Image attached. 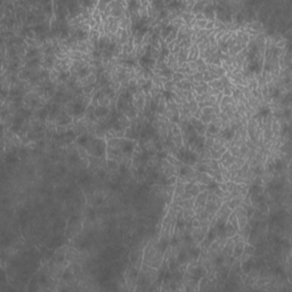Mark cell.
Here are the masks:
<instances>
[{"mask_svg":"<svg viewBox=\"0 0 292 292\" xmlns=\"http://www.w3.org/2000/svg\"><path fill=\"white\" fill-rule=\"evenodd\" d=\"M187 192H188V193H189V194H191V195H192L193 198H195V196H196V195H198V194L200 193V191H199V187H198L196 183L194 184V186H193V187H192V188H191L189 191H187Z\"/></svg>","mask_w":292,"mask_h":292,"instance_id":"obj_21","label":"cell"},{"mask_svg":"<svg viewBox=\"0 0 292 292\" xmlns=\"http://www.w3.org/2000/svg\"><path fill=\"white\" fill-rule=\"evenodd\" d=\"M166 160H167V161L169 162L170 164H173V163L176 162V160H177V159H176V156H175V155H172V154L168 153V154H167V156H166Z\"/></svg>","mask_w":292,"mask_h":292,"instance_id":"obj_24","label":"cell"},{"mask_svg":"<svg viewBox=\"0 0 292 292\" xmlns=\"http://www.w3.org/2000/svg\"><path fill=\"white\" fill-rule=\"evenodd\" d=\"M199 120H200L203 124L208 126V124H210V123H211V115H204V114H202Z\"/></svg>","mask_w":292,"mask_h":292,"instance_id":"obj_19","label":"cell"},{"mask_svg":"<svg viewBox=\"0 0 292 292\" xmlns=\"http://www.w3.org/2000/svg\"><path fill=\"white\" fill-rule=\"evenodd\" d=\"M196 185H198V187H199V191H200V193H201V192H205V191H208V189H207V185L201 184V183H196Z\"/></svg>","mask_w":292,"mask_h":292,"instance_id":"obj_29","label":"cell"},{"mask_svg":"<svg viewBox=\"0 0 292 292\" xmlns=\"http://www.w3.org/2000/svg\"><path fill=\"white\" fill-rule=\"evenodd\" d=\"M94 114L97 119H102V118H105L110 114V108L108 106H102V105H98L97 108H95L94 111Z\"/></svg>","mask_w":292,"mask_h":292,"instance_id":"obj_3","label":"cell"},{"mask_svg":"<svg viewBox=\"0 0 292 292\" xmlns=\"http://www.w3.org/2000/svg\"><path fill=\"white\" fill-rule=\"evenodd\" d=\"M204 208H205V210H207L210 215H216L217 211H218V209H219V207L216 204V202H212V201H207Z\"/></svg>","mask_w":292,"mask_h":292,"instance_id":"obj_5","label":"cell"},{"mask_svg":"<svg viewBox=\"0 0 292 292\" xmlns=\"http://www.w3.org/2000/svg\"><path fill=\"white\" fill-rule=\"evenodd\" d=\"M108 2H110V1H98V2H97V9H98L101 13H104V10L106 9V7L108 6Z\"/></svg>","mask_w":292,"mask_h":292,"instance_id":"obj_17","label":"cell"},{"mask_svg":"<svg viewBox=\"0 0 292 292\" xmlns=\"http://www.w3.org/2000/svg\"><path fill=\"white\" fill-rule=\"evenodd\" d=\"M227 221H230L232 225H233V227L236 230V231H239V225H237V218H236V216L233 214V211H232V214L228 216V218H227Z\"/></svg>","mask_w":292,"mask_h":292,"instance_id":"obj_12","label":"cell"},{"mask_svg":"<svg viewBox=\"0 0 292 292\" xmlns=\"http://www.w3.org/2000/svg\"><path fill=\"white\" fill-rule=\"evenodd\" d=\"M248 220L249 218L246 216H242V217H237V225H239V230L244 227L246 224H248Z\"/></svg>","mask_w":292,"mask_h":292,"instance_id":"obj_15","label":"cell"},{"mask_svg":"<svg viewBox=\"0 0 292 292\" xmlns=\"http://www.w3.org/2000/svg\"><path fill=\"white\" fill-rule=\"evenodd\" d=\"M195 180H196V183H201V184H204L208 186L214 179L207 172H199V171H196V178H195Z\"/></svg>","mask_w":292,"mask_h":292,"instance_id":"obj_2","label":"cell"},{"mask_svg":"<svg viewBox=\"0 0 292 292\" xmlns=\"http://www.w3.org/2000/svg\"><path fill=\"white\" fill-rule=\"evenodd\" d=\"M201 19H205L203 13H199L198 15H195V21H201Z\"/></svg>","mask_w":292,"mask_h":292,"instance_id":"obj_30","label":"cell"},{"mask_svg":"<svg viewBox=\"0 0 292 292\" xmlns=\"http://www.w3.org/2000/svg\"><path fill=\"white\" fill-rule=\"evenodd\" d=\"M231 214H232V210L227 207V204H226V202H225V203H223V204L219 207V209H218L216 216H217L218 218H221V219H224V220H227L228 216L231 215Z\"/></svg>","mask_w":292,"mask_h":292,"instance_id":"obj_1","label":"cell"},{"mask_svg":"<svg viewBox=\"0 0 292 292\" xmlns=\"http://www.w3.org/2000/svg\"><path fill=\"white\" fill-rule=\"evenodd\" d=\"M183 80H184V74H182V73H179V72H173V74H172V81H173V83L180 82V81H183Z\"/></svg>","mask_w":292,"mask_h":292,"instance_id":"obj_16","label":"cell"},{"mask_svg":"<svg viewBox=\"0 0 292 292\" xmlns=\"http://www.w3.org/2000/svg\"><path fill=\"white\" fill-rule=\"evenodd\" d=\"M201 110H202V114H204V115H212V114H215V110H214V108L205 106V108H201Z\"/></svg>","mask_w":292,"mask_h":292,"instance_id":"obj_20","label":"cell"},{"mask_svg":"<svg viewBox=\"0 0 292 292\" xmlns=\"http://www.w3.org/2000/svg\"><path fill=\"white\" fill-rule=\"evenodd\" d=\"M175 88H176V87H175L173 81H167V82L163 83V90H164V92H173Z\"/></svg>","mask_w":292,"mask_h":292,"instance_id":"obj_13","label":"cell"},{"mask_svg":"<svg viewBox=\"0 0 292 292\" xmlns=\"http://www.w3.org/2000/svg\"><path fill=\"white\" fill-rule=\"evenodd\" d=\"M219 128H217L215 124H212V123H210V124H208L207 126V132H209V134H211V135H217L218 132H219Z\"/></svg>","mask_w":292,"mask_h":292,"instance_id":"obj_14","label":"cell"},{"mask_svg":"<svg viewBox=\"0 0 292 292\" xmlns=\"http://www.w3.org/2000/svg\"><path fill=\"white\" fill-rule=\"evenodd\" d=\"M218 187L223 191V192H227V183L223 182V183H218Z\"/></svg>","mask_w":292,"mask_h":292,"instance_id":"obj_28","label":"cell"},{"mask_svg":"<svg viewBox=\"0 0 292 292\" xmlns=\"http://www.w3.org/2000/svg\"><path fill=\"white\" fill-rule=\"evenodd\" d=\"M177 183V176H171L166 179V185H176Z\"/></svg>","mask_w":292,"mask_h":292,"instance_id":"obj_22","label":"cell"},{"mask_svg":"<svg viewBox=\"0 0 292 292\" xmlns=\"http://www.w3.org/2000/svg\"><path fill=\"white\" fill-rule=\"evenodd\" d=\"M205 5H207V1H196L195 5H194V7H193V9H192V14L195 16L198 15L199 13H202L203 9H204V7H205Z\"/></svg>","mask_w":292,"mask_h":292,"instance_id":"obj_6","label":"cell"},{"mask_svg":"<svg viewBox=\"0 0 292 292\" xmlns=\"http://www.w3.org/2000/svg\"><path fill=\"white\" fill-rule=\"evenodd\" d=\"M176 38H177V31L176 30H172L171 31V33L169 34V37L166 39V44H167V46L169 45L170 42H172V41H175L176 40Z\"/></svg>","mask_w":292,"mask_h":292,"instance_id":"obj_18","label":"cell"},{"mask_svg":"<svg viewBox=\"0 0 292 292\" xmlns=\"http://www.w3.org/2000/svg\"><path fill=\"white\" fill-rule=\"evenodd\" d=\"M208 86L211 88V89H218V90H223V85H221V81H220V79H214L212 81H210L209 83H208Z\"/></svg>","mask_w":292,"mask_h":292,"instance_id":"obj_8","label":"cell"},{"mask_svg":"<svg viewBox=\"0 0 292 292\" xmlns=\"http://www.w3.org/2000/svg\"><path fill=\"white\" fill-rule=\"evenodd\" d=\"M205 71H207V64H205V62H203V63H201V64L198 65V72L203 73Z\"/></svg>","mask_w":292,"mask_h":292,"instance_id":"obj_25","label":"cell"},{"mask_svg":"<svg viewBox=\"0 0 292 292\" xmlns=\"http://www.w3.org/2000/svg\"><path fill=\"white\" fill-rule=\"evenodd\" d=\"M188 108H189V111H191V114L194 115V113L199 110V104L195 99H192L191 102H188Z\"/></svg>","mask_w":292,"mask_h":292,"instance_id":"obj_10","label":"cell"},{"mask_svg":"<svg viewBox=\"0 0 292 292\" xmlns=\"http://www.w3.org/2000/svg\"><path fill=\"white\" fill-rule=\"evenodd\" d=\"M231 156H232L231 152H230V151H228V150H227V151H226V152H225V153H224V154H223V155H221V156H220V159H219V160H218V161H219V162H223V161H225V160H227V159H228V157H231Z\"/></svg>","mask_w":292,"mask_h":292,"instance_id":"obj_23","label":"cell"},{"mask_svg":"<svg viewBox=\"0 0 292 292\" xmlns=\"http://www.w3.org/2000/svg\"><path fill=\"white\" fill-rule=\"evenodd\" d=\"M163 176L166 177V178H169L171 176H177V170L175 168V166L173 164H168L164 169H163Z\"/></svg>","mask_w":292,"mask_h":292,"instance_id":"obj_7","label":"cell"},{"mask_svg":"<svg viewBox=\"0 0 292 292\" xmlns=\"http://www.w3.org/2000/svg\"><path fill=\"white\" fill-rule=\"evenodd\" d=\"M235 160H236V157H235V156H233V155H232L231 157H228V159H227V160H225V161H223V162H219V163H220V164H221V166H223V167H224V168H226V169H228V168H230V167H231L232 164H233V163H234V162H235Z\"/></svg>","mask_w":292,"mask_h":292,"instance_id":"obj_11","label":"cell"},{"mask_svg":"<svg viewBox=\"0 0 292 292\" xmlns=\"http://www.w3.org/2000/svg\"><path fill=\"white\" fill-rule=\"evenodd\" d=\"M224 234H225V236L228 239V237H232L234 234H236L237 231L233 227V225H232L230 221H226V224H225V226H224Z\"/></svg>","mask_w":292,"mask_h":292,"instance_id":"obj_4","label":"cell"},{"mask_svg":"<svg viewBox=\"0 0 292 292\" xmlns=\"http://www.w3.org/2000/svg\"><path fill=\"white\" fill-rule=\"evenodd\" d=\"M214 29H215V21H208V23H207L204 30L210 31V30H214Z\"/></svg>","mask_w":292,"mask_h":292,"instance_id":"obj_26","label":"cell"},{"mask_svg":"<svg viewBox=\"0 0 292 292\" xmlns=\"http://www.w3.org/2000/svg\"><path fill=\"white\" fill-rule=\"evenodd\" d=\"M255 250H256V248L252 246V244L246 242V244L243 246V252H246V255H249V256H253L255 255Z\"/></svg>","mask_w":292,"mask_h":292,"instance_id":"obj_9","label":"cell"},{"mask_svg":"<svg viewBox=\"0 0 292 292\" xmlns=\"http://www.w3.org/2000/svg\"><path fill=\"white\" fill-rule=\"evenodd\" d=\"M193 78H194V81H203V73L196 72L193 74Z\"/></svg>","mask_w":292,"mask_h":292,"instance_id":"obj_27","label":"cell"}]
</instances>
